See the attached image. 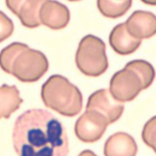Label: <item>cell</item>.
Returning <instances> with one entry per match:
<instances>
[{"instance_id": "obj_1", "label": "cell", "mask_w": 156, "mask_h": 156, "mask_svg": "<svg viewBox=\"0 0 156 156\" xmlns=\"http://www.w3.org/2000/svg\"><path fill=\"white\" fill-rule=\"evenodd\" d=\"M13 144L19 156H67L69 140L63 124L42 109L24 112L15 121Z\"/></svg>"}, {"instance_id": "obj_2", "label": "cell", "mask_w": 156, "mask_h": 156, "mask_svg": "<svg viewBox=\"0 0 156 156\" xmlns=\"http://www.w3.org/2000/svg\"><path fill=\"white\" fill-rule=\"evenodd\" d=\"M0 67L22 82L32 83L48 72L49 62L42 52L24 43L13 42L0 52Z\"/></svg>"}, {"instance_id": "obj_3", "label": "cell", "mask_w": 156, "mask_h": 156, "mask_svg": "<svg viewBox=\"0 0 156 156\" xmlns=\"http://www.w3.org/2000/svg\"><path fill=\"white\" fill-rule=\"evenodd\" d=\"M155 77V71L151 64L141 59L133 60L112 76L110 91L121 103L131 101L152 85Z\"/></svg>"}, {"instance_id": "obj_4", "label": "cell", "mask_w": 156, "mask_h": 156, "mask_svg": "<svg viewBox=\"0 0 156 156\" xmlns=\"http://www.w3.org/2000/svg\"><path fill=\"white\" fill-rule=\"evenodd\" d=\"M44 105L66 117H74L83 107V96L79 88L65 76L53 75L41 86Z\"/></svg>"}, {"instance_id": "obj_5", "label": "cell", "mask_w": 156, "mask_h": 156, "mask_svg": "<svg viewBox=\"0 0 156 156\" xmlns=\"http://www.w3.org/2000/svg\"><path fill=\"white\" fill-rule=\"evenodd\" d=\"M76 64L84 75L98 77L108 69L106 44L100 38L91 34L83 37L76 53Z\"/></svg>"}, {"instance_id": "obj_6", "label": "cell", "mask_w": 156, "mask_h": 156, "mask_svg": "<svg viewBox=\"0 0 156 156\" xmlns=\"http://www.w3.org/2000/svg\"><path fill=\"white\" fill-rule=\"evenodd\" d=\"M110 125L105 115L93 110H86L76 121L75 134L84 143H94L101 138Z\"/></svg>"}, {"instance_id": "obj_7", "label": "cell", "mask_w": 156, "mask_h": 156, "mask_svg": "<svg viewBox=\"0 0 156 156\" xmlns=\"http://www.w3.org/2000/svg\"><path fill=\"white\" fill-rule=\"evenodd\" d=\"M86 110H93L105 115L110 124L119 120L124 110L123 103L117 101L110 90H98L89 96Z\"/></svg>"}, {"instance_id": "obj_8", "label": "cell", "mask_w": 156, "mask_h": 156, "mask_svg": "<svg viewBox=\"0 0 156 156\" xmlns=\"http://www.w3.org/2000/svg\"><path fill=\"white\" fill-rule=\"evenodd\" d=\"M46 0H5L7 7L20 19L22 25L33 29L41 24L39 11Z\"/></svg>"}, {"instance_id": "obj_9", "label": "cell", "mask_w": 156, "mask_h": 156, "mask_svg": "<svg viewBox=\"0 0 156 156\" xmlns=\"http://www.w3.org/2000/svg\"><path fill=\"white\" fill-rule=\"evenodd\" d=\"M39 19L41 25L52 30H61L67 27L70 20L67 6L55 0H46L40 8Z\"/></svg>"}, {"instance_id": "obj_10", "label": "cell", "mask_w": 156, "mask_h": 156, "mask_svg": "<svg viewBox=\"0 0 156 156\" xmlns=\"http://www.w3.org/2000/svg\"><path fill=\"white\" fill-rule=\"evenodd\" d=\"M126 29L137 39H150L156 34V16L144 10H136L125 22Z\"/></svg>"}, {"instance_id": "obj_11", "label": "cell", "mask_w": 156, "mask_h": 156, "mask_svg": "<svg viewBox=\"0 0 156 156\" xmlns=\"http://www.w3.org/2000/svg\"><path fill=\"white\" fill-rule=\"evenodd\" d=\"M110 47L118 54L129 55L136 52L141 46L142 41L133 37L128 33L125 22L116 25L109 36Z\"/></svg>"}, {"instance_id": "obj_12", "label": "cell", "mask_w": 156, "mask_h": 156, "mask_svg": "<svg viewBox=\"0 0 156 156\" xmlns=\"http://www.w3.org/2000/svg\"><path fill=\"white\" fill-rule=\"evenodd\" d=\"M138 146L133 136L119 132L108 138L105 144V156H136Z\"/></svg>"}, {"instance_id": "obj_13", "label": "cell", "mask_w": 156, "mask_h": 156, "mask_svg": "<svg viewBox=\"0 0 156 156\" xmlns=\"http://www.w3.org/2000/svg\"><path fill=\"white\" fill-rule=\"evenodd\" d=\"M22 103L23 99L16 86L5 84L0 86V119H9Z\"/></svg>"}, {"instance_id": "obj_14", "label": "cell", "mask_w": 156, "mask_h": 156, "mask_svg": "<svg viewBox=\"0 0 156 156\" xmlns=\"http://www.w3.org/2000/svg\"><path fill=\"white\" fill-rule=\"evenodd\" d=\"M133 0H97V7L104 16L117 19L130 9Z\"/></svg>"}, {"instance_id": "obj_15", "label": "cell", "mask_w": 156, "mask_h": 156, "mask_svg": "<svg viewBox=\"0 0 156 156\" xmlns=\"http://www.w3.org/2000/svg\"><path fill=\"white\" fill-rule=\"evenodd\" d=\"M142 140L156 153V115L147 121L141 133Z\"/></svg>"}, {"instance_id": "obj_16", "label": "cell", "mask_w": 156, "mask_h": 156, "mask_svg": "<svg viewBox=\"0 0 156 156\" xmlns=\"http://www.w3.org/2000/svg\"><path fill=\"white\" fill-rule=\"evenodd\" d=\"M14 30L13 22L5 13L0 10V43L6 40Z\"/></svg>"}, {"instance_id": "obj_17", "label": "cell", "mask_w": 156, "mask_h": 156, "mask_svg": "<svg viewBox=\"0 0 156 156\" xmlns=\"http://www.w3.org/2000/svg\"><path fill=\"white\" fill-rule=\"evenodd\" d=\"M78 156H98L96 154H95L94 152L90 150H84L81 152Z\"/></svg>"}, {"instance_id": "obj_18", "label": "cell", "mask_w": 156, "mask_h": 156, "mask_svg": "<svg viewBox=\"0 0 156 156\" xmlns=\"http://www.w3.org/2000/svg\"><path fill=\"white\" fill-rule=\"evenodd\" d=\"M144 4L151 5V6H156V0H141Z\"/></svg>"}, {"instance_id": "obj_19", "label": "cell", "mask_w": 156, "mask_h": 156, "mask_svg": "<svg viewBox=\"0 0 156 156\" xmlns=\"http://www.w3.org/2000/svg\"><path fill=\"white\" fill-rule=\"evenodd\" d=\"M70 2H78V1H81V0H68Z\"/></svg>"}]
</instances>
